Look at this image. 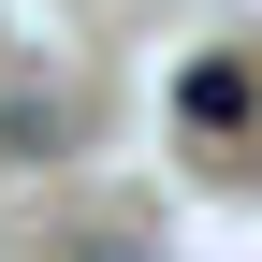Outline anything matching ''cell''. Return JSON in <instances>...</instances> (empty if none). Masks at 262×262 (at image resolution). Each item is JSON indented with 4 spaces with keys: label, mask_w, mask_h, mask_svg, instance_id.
<instances>
[{
    "label": "cell",
    "mask_w": 262,
    "mask_h": 262,
    "mask_svg": "<svg viewBox=\"0 0 262 262\" xmlns=\"http://www.w3.org/2000/svg\"><path fill=\"white\" fill-rule=\"evenodd\" d=\"M175 102H189V117H204V131H233V117H248V73H233V58H204V73H189V88H175Z\"/></svg>",
    "instance_id": "cell-1"
},
{
    "label": "cell",
    "mask_w": 262,
    "mask_h": 262,
    "mask_svg": "<svg viewBox=\"0 0 262 262\" xmlns=\"http://www.w3.org/2000/svg\"><path fill=\"white\" fill-rule=\"evenodd\" d=\"M88 262H131V248H117V233H102V248H88Z\"/></svg>",
    "instance_id": "cell-2"
}]
</instances>
